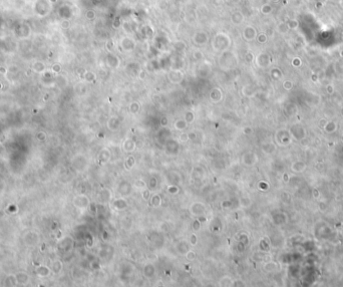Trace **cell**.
Wrapping results in <instances>:
<instances>
[{
	"label": "cell",
	"instance_id": "obj_1",
	"mask_svg": "<svg viewBox=\"0 0 343 287\" xmlns=\"http://www.w3.org/2000/svg\"><path fill=\"white\" fill-rule=\"evenodd\" d=\"M15 276H16V280H17V283L25 284L29 281V275H28L26 272H18Z\"/></svg>",
	"mask_w": 343,
	"mask_h": 287
},
{
	"label": "cell",
	"instance_id": "obj_2",
	"mask_svg": "<svg viewBox=\"0 0 343 287\" xmlns=\"http://www.w3.org/2000/svg\"><path fill=\"white\" fill-rule=\"evenodd\" d=\"M36 273L39 277H47L50 273V270L46 266H38L36 269Z\"/></svg>",
	"mask_w": 343,
	"mask_h": 287
},
{
	"label": "cell",
	"instance_id": "obj_3",
	"mask_svg": "<svg viewBox=\"0 0 343 287\" xmlns=\"http://www.w3.org/2000/svg\"><path fill=\"white\" fill-rule=\"evenodd\" d=\"M5 284L8 286H13L17 284V280H16V276L15 275H9L7 276L6 280H5Z\"/></svg>",
	"mask_w": 343,
	"mask_h": 287
},
{
	"label": "cell",
	"instance_id": "obj_4",
	"mask_svg": "<svg viewBox=\"0 0 343 287\" xmlns=\"http://www.w3.org/2000/svg\"><path fill=\"white\" fill-rule=\"evenodd\" d=\"M57 263H56V261L54 262V263H53V265H52V270H53V272H55V273H58L60 270H61V262L59 261L58 262V265H56Z\"/></svg>",
	"mask_w": 343,
	"mask_h": 287
},
{
	"label": "cell",
	"instance_id": "obj_5",
	"mask_svg": "<svg viewBox=\"0 0 343 287\" xmlns=\"http://www.w3.org/2000/svg\"><path fill=\"white\" fill-rule=\"evenodd\" d=\"M45 139H46V135H45L44 133L40 132L37 134V140L40 141V142H43V141H45Z\"/></svg>",
	"mask_w": 343,
	"mask_h": 287
}]
</instances>
